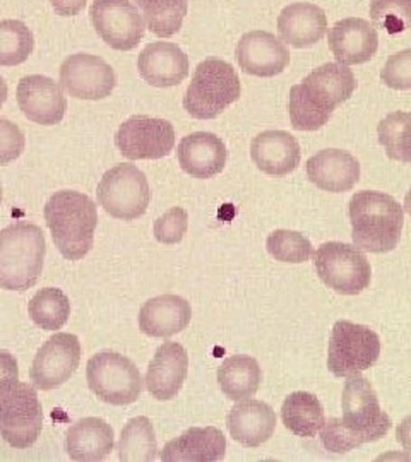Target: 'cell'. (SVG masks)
<instances>
[{
  "label": "cell",
  "mask_w": 411,
  "mask_h": 462,
  "mask_svg": "<svg viewBox=\"0 0 411 462\" xmlns=\"http://www.w3.org/2000/svg\"><path fill=\"white\" fill-rule=\"evenodd\" d=\"M382 83L393 89H411V50L406 49L391 55L380 70Z\"/></svg>",
  "instance_id": "cell-39"
},
{
  "label": "cell",
  "mask_w": 411,
  "mask_h": 462,
  "mask_svg": "<svg viewBox=\"0 0 411 462\" xmlns=\"http://www.w3.org/2000/svg\"><path fill=\"white\" fill-rule=\"evenodd\" d=\"M350 223L355 247L370 254H388L401 240L405 211L389 194L362 190L350 200Z\"/></svg>",
  "instance_id": "cell-4"
},
{
  "label": "cell",
  "mask_w": 411,
  "mask_h": 462,
  "mask_svg": "<svg viewBox=\"0 0 411 462\" xmlns=\"http://www.w3.org/2000/svg\"><path fill=\"white\" fill-rule=\"evenodd\" d=\"M411 116L408 112H393L380 120L378 127V143L386 149V154L401 163H410V134Z\"/></svg>",
  "instance_id": "cell-35"
},
{
  "label": "cell",
  "mask_w": 411,
  "mask_h": 462,
  "mask_svg": "<svg viewBox=\"0 0 411 462\" xmlns=\"http://www.w3.org/2000/svg\"><path fill=\"white\" fill-rule=\"evenodd\" d=\"M307 177L321 190L340 194L360 180L359 160L343 149H322L307 162Z\"/></svg>",
  "instance_id": "cell-20"
},
{
  "label": "cell",
  "mask_w": 411,
  "mask_h": 462,
  "mask_svg": "<svg viewBox=\"0 0 411 462\" xmlns=\"http://www.w3.org/2000/svg\"><path fill=\"white\" fill-rule=\"evenodd\" d=\"M227 454V439L214 427H192L170 440L160 452L163 462H216Z\"/></svg>",
  "instance_id": "cell-26"
},
{
  "label": "cell",
  "mask_w": 411,
  "mask_h": 462,
  "mask_svg": "<svg viewBox=\"0 0 411 462\" xmlns=\"http://www.w3.org/2000/svg\"><path fill=\"white\" fill-rule=\"evenodd\" d=\"M43 216L59 252L69 261H81L95 245L98 208L78 190H59L47 200Z\"/></svg>",
  "instance_id": "cell-3"
},
{
  "label": "cell",
  "mask_w": 411,
  "mask_h": 462,
  "mask_svg": "<svg viewBox=\"0 0 411 462\" xmlns=\"http://www.w3.org/2000/svg\"><path fill=\"white\" fill-rule=\"evenodd\" d=\"M0 206H2V183H0Z\"/></svg>",
  "instance_id": "cell-44"
},
{
  "label": "cell",
  "mask_w": 411,
  "mask_h": 462,
  "mask_svg": "<svg viewBox=\"0 0 411 462\" xmlns=\"http://www.w3.org/2000/svg\"><path fill=\"white\" fill-rule=\"evenodd\" d=\"M86 2L88 0H50L55 14L64 17L78 16L86 7Z\"/></svg>",
  "instance_id": "cell-42"
},
{
  "label": "cell",
  "mask_w": 411,
  "mask_h": 462,
  "mask_svg": "<svg viewBox=\"0 0 411 462\" xmlns=\"http://www.w3.org/2000/svg\"><path fill=\"white\" fill-rule=\"evenodd\" d=\"M380 337L376 330L350 320H338L329 339L328 368L334 377L360 375L378 364Z\"/></svg>",
  "instance_id": "cell-10"
},
{
  "label": "cell",
  "mask_w": 411,
  "mask_h": 462,
  "mask_svg": "<svg viewBox=\"0 0 411 462\" xmlns=\"http://www.w3.org/2000/svg\"><path fill=\"white\" fill-rule=\"evenodd\" d=\"M91 393L112 406H127L143 393V377L131 358L116 351H99L86 365Z\"/></svg>",
  "instance_id": "cell-8"
},
{
  "label": "cell",
  "mask_w": 411,
  "mask_h": 462,
  "mask_svg": "<svg viewBox=\"0 0 411 462\" xmlns=\"http://www.w3.org/2000/svg\"><path fill=\"white\" fill-rule=\"evenodd\" d=\"M370 19L386 33H403L410 28L411 0H370Z\"/></svg>",
  "instance_id": "cell-37"
},
{
  "label": "cell",
  "mask_w": 411,
  "mask_h": 462,
  "mask_svg": "<svg viewBox=\"0 0 411 462\" xmlns=\"http://www.w3.org/2000/svg\"><path fill=\"white\" fill-rule=\"evenodd\" d=\"M145 24L158 38H172L181 32L189 0H135Z\"/></svg>",
  "instance_id": "cell-32"
},
{
  "label": "cell",
  "mask_w": 411,
  "mask_h": 462,
  "mask_svg": "<svg viewBox=\"0 0 411 462\" xmlns=\"http://www.w3.org/2000/svg\"><path fill=\"white\" fill-rule=\"evenodd\" d=\"M114 446V429L101 418H82L67 430L66 452L72 461H105Z\"/></svg>",
  "instance_id": "cell-28"
},
{
  "label": "cell",
  "mask_w": 411,
  "mask_h": 462,
  "mask_svg": "<svg viewBox=\"0 0 411 462\" xmlns=\"http://www.w3.org/2000/svg\"><path fill=\"white\" fill-rule=\"evenodd\" d=\"M343 418H329L321 431L322 447L332 454H346L357 447L378 442L391 430V418L380 410L370 380L348 377L341 396Z\"/></svg>",
  "instance_id": "cell-1"
},
{
  "label": "cell",
  "mask_w": 411,
  "mask_h": 462,
  "mask_svg": "<svg viewBox=\"0 0 411 462\" xmlns=\"http://www.w3.org/2000/svg\"><path fill=\"white\" fill-rule=\"evenodd\" d=\"M240 69L256 78H275L290 64V51L278 36L269 32H248L235 50Z\"/></svg>",
  "instance_id": "cell-17"
},
{
  "label": "cell",
  "mask_w": 411,
  "mask_h": 462,
  "mask_svg": "<svg viewBox=\"0 0 411 462\" xmlns=\"http://www.w3.org/2000/svg\"><path fill=\"white\" fill-rule=\"evenodd\" d=\"M357 78L351 69L338 62L322 64L290 89L288 112L295 131L313 133L322 129L332 112L351 98Z\"/></svg>",
  "instance_id": "cell-2"
},
{
  "label": "cell",
  "mask_w": 411,
  "mask_h": 462,
  "mask_svg": "<svg viewBox=\"0 0 411 462\" xmlns=\"http://www.w3.org/2000/svg\"><path fill=\"white\" fill-rule=\"evenodd\" d=\"M250 158L266 175L285 177L300 165L302 151L292 134L266 131L252 139Z\"/></svg>",
  "instance_id": "cell-24"
},
{
  "label": "cell",
  "mask_w": 411,
  "mask_h": 462,
  "mask_svg": "<svg viewBox=\"0 0 411 462\" xmlns=\"http://www.w3.org/2000/svg\"><path fill=\"white\" fill-rule=\"evenodd\" d=\"M26 146L24 134L14 122L0 116V166L16 162Z\"/></svg>",
  "instance_id": "cell-40"
},
{
  "label": "cell",
  "mask_w": 411,
  "mask_h": 462,
  "mask_svg": "<svg viewBox=\"0 0 411 462\" xmlns=\"http://www.w3.org/2000/svg\"><path fill=\"white\" fill-rule=\"evenodd\" d=\"M116 144L120 154L131 162L162 160L173 151L175 129L164 118L132 116L118 127Z\"/></svg>",
  "instance_id": "cell-12"
},
{
  "label": "cell",
  "mask_w": 411,
  "mask_h": 462,
  "mask_svg": "<svg viewBox=\"0 0 411 462\" xmlns=\"http://www.w3.org/2000/svg\"><path fill=\"white\" fill-rule=\"evenodd\" d=\"M5 99H7V84H5V79L0 76V108L4 106Z\"/></svg>",
  "instance_id": "cell-43"
},
{
  "label": "cell",
  "mask_w": 411,
  "mask_h": 462,
  "mask_svg": "<svg viewBox=\"0 0 411 462\" xmlns=\"http://www.w3.org/2000/svg\"><path fill=\"white\" fill-rule=\"evenodd\" d=\"M229 151L225 143L213 133H194L182 137L177 160L185 173L199 180L220 175L227 165Z\"/></svg>",
  "instance_id": "cell-19"
},
{
  "label": "cell",
  "mask_w": 411,
  "mask_h": 462,
  "mask_svg": "<svg viewBox=\"0 0 411 462\" xmlns=\"http://www.w3.org/2000/svg\"><path fill=\"white\" fill-rule=\"evenodd\" d=\"M189 228V215L182 208H172L154 221V238L163 245L181 244Z\"/></svg>",
  "instance_id": "cell-38"
},
{
  "label": "cell",
  "mask_w": 411,
  "mask_h": 462,
  "mask_svg": "<svg viewBox=\"0 0 411 462\" xmlns=\"http://www.w3.org/2000/svg\"><path fill=\"white\" fill-rule=\"evenodd\" d=\"M189 374V356L179 343H163L156 349L146 372V389L158 401L179 396Z\"/></svg>",
  "instance_id": "cell-21"
},
{
  "label": "cell",
  "mask_w": 411,
  "mask_h": 462,
  "mask_svg": "<svg viewBox=\"0 0 411 462\" xmlns=\"http://www.w3.org/2000/svg\"><path fill=\"white\" fill-rule=\"evenodd\" d=\"M16 99L23 116L34 124L55 125L66 116L64 89L47 76H24L17 84Z\"/></svg>",
  "instance_id": "cell-16"
},
{
  "label": "cell",
  "mask_w": 411,
  "mask_h": 462,
  "mask_svg": "<svg viewBox=\"0 0 411 462\" xmlns=\"http://www.w3.org/2000/svg\"><path fill=\"white\" fill-rule=\"evenodd\" d=\"M28 312L38 328L43 330L62 329L70 315V301L62 290L43 288L30 300Z\"/></svg>",
  "instance_id": "cell-33"
},
{
  "label": "cell",
  "mask_w": 411,
  "mask_h": 462,
  "mask_svg": "<svg viewBox=\"0 0 411 462\" xmlns=\"http://www.w3.org/2000/svg\"><path fill=\"white\" fill-rule=\"evenodd\" d=\"M89 17L110 49L131 51L145 38V19L131 0H93Z\"/></svg>",
  "instance_id": "cell-13"
},
{
  "label": "cell",
  "mask_w": 411,
  "mask_h": 462,
  "mask_svg": "<svg viewBox=\"0 0 411 462\" xmlns=\"http://www.w3.org/2000/svg\"><path fill=\"white\" fill-rule=\"evenodd\" d=\"M313 267L328 288L348 297L360 295L372 280V267L362 250L343 242H326L317 248Z\"/></svg>",
  "instance_id": "cell-9"
},
{
  "label": "cell",
  "mask_w": 411,
  "mask_h": 462,
  "mask_svg": "<svg viewBox=\"0 0 411 462\" xmlns=\"http://www.w3.org/2000/svg\"><path fill=\"white\" fill-rule=\"evenodd\" d=\"M43 430V408L36 387L19 379L0 385V435L14 448H30Z\"/></svg>",
  "instance_id": "cell-7"
},
{
  "label": "cell",
  "mask_w": 411,
  "mask_h": 462,
  "mask_svg": "<svg viewBox=\"0 0 411 462\" xmlns=\"http://www.w3.org/2000/svg\"><path fill=\"white\" fill-rule=\"evenodd\" d=\"M285 427L296 437L313 439L324 425V408L311 393L298 391L285 399L281 406Z\"/></svg>",
  "instance_id": "cell-30"
},
{
  "label": "cell",
  "mask_w": 411,
  "mask_h": 462,
  "mask_svg": "<svg viewBox=\"0 0 411 462\" xmlns=\"http://www.w3.org/2000/svg\"><path fill=\"white\" fill-rule=\"evenodd\" d=\"M192 309L179 295H160L151 298L139 312V329L149 337H172L191 324Z\"/></svg>",
  "instance_id": "cell-27"
},
{
  "label": "cell",
  "mask_w": 411,
  "mask_h": 462,
  "mask_svg": "<svg viewBox=\"0 0 411 462\" xmlns=\"http://www.w3.org/2000/svg\"><path fill=\"white\" fill-rule=\"evenodd\" d=\"M231 439L248 448L266 444L276 430V413L263 401L247 399L233 406L227 418Z\"/></svg>",
  "instance_id": "cell-25"
},
{
  "label": "cell",
  "mask_w": 411,
  "mask_h": 462,
  "mask_svg": "<svg viewBox=\"0 0 411 462\" xmlns=\"http://www.w3.org/2000/svg\"><path fill=\"white\" fill-rule=\"evenodd\" d=\"M263 382V370L256 358L247 355L229 356L218 368L220 389L230 401L256 396Z\"/></svg>",
  "instance_id": "cell-29"
},
{
  "label": "cell",
  "mask_w": 411,
  "mask_h": 462,
  "mask_svg": "<svg viewBox=\"0 0 411 462\" xmlns=\"http://www.w3.org/2000/svg\"><path fill=\"white\" fill-rule=\"evenodd\" d=\"M328 32L324 9L311 2H295L286 5L278 17V33L285 45L294 49H309L319 43Z\"/></svg>",
  "instance_id": "cell-23"
},
{
  "label": "cell",
  "mask_w": 411,
  "mask_h": 462,
  "mask_svg": "<svg viewBox=\"0 0 411 462\" xmlns=\"http://www.w3.org/2000/svg\"><path fill=\"white\" fill-rule=\"evenodd\" d=\"M47 255L40 226L17 221L0 231V288L26 291L40 280Z\"/></svg>",
  "instance_id": "cell-5"
},
{
  "label": "cell",
  "mask_w": 411,
  "mask_h": 462,
  "mask_svg": "<svg viewBox=\"0 0 411 462\" xmlns=\"http://www.w3.org/2000/svg\"><path fill=\"white\" fill-rule=\"evenodd\" d=\"M13 379H19L16 356H13L5 349H0V385Z\"/></svg>",
  "instance_id": "cell-41"
},
{
  "label": "cell",
  "mask_w": 411,
  "mask_h": 462,
  "mask_svg": "<svg viewBox=\"0 0 411 462\" xmlns=\"http://www.w3.org/2000/svg\"><path fill=\"white\" fill-rule=\"evenodd\" d=\"M266 248L275 261L288 264H304L313 254L311 240L300 231H273L266 240Z\"/></svg>",
  "instance_id": "cell-36"
},
{
  "label": "cell",
  "mask_w": 411,
  "mask_h": 462,
  "mask_svg": "<svg viewBox=\"0 0 411 462\" xmlns=\"http://www.w3.org/2000/svg\"><path fill=\"white\" fill-rule=\"evenodd\" d=\"M97 199L107 215L124 221L137 219L151 202L148 179L135 165L114 166L99 180Z\"/></svg>",
  "instance_id": "cell-11"
},
{
  "label": "cell",
  "mask_w": 411,
  "mask_h": 462,
  "mask_svg": "<svg viewBox=\"0 0 411 462\" xmlns=\"http://www.w3.org/2000/svg\"><path fill=\"white\" fill-rule=\"evenodd\" d=\"M137 69L141 78L154 88H172L189 76V57L170 42H153L139 53Z\"/></svg>",
  "instance_id": "cell-22"
},
{
  "label": "cell",
  "mask_w": 411,
  "mask_h": 462,
  "mask_svg": "<svg viewBox=\"0 0 411 462\" xmlns=\"http://www.w3.org/2000/svg\"><path fill=\"white\" fill-rule=\"evenodd\" d=\"M81 343L78 336L57 332L36 351L30 379L36 389L51 391L74 375L81 362Z\"/></svg>",
  "instance_id": "cell-14"
},
{
  "label": "cell",
  "mask_w": 411,
  "mask_h": 462,
  "mask_svg": "<svg viewBox=\"0 0 411 462\" xmlns=\"http://www.w3.org/2000/svg\"><path fill=\"white\" fill-rule=\"evenodd\" d=\"M240 78L233 66L211 57L196 67L183 97V108L192 118L213 120L240 98Z\"/></svg>",
  "instance_id": "cell-6"
},
{
  "label": "cell",
  "mask_w": 411,
  "mask_h": 462,
  "mask_svg": "<svg viewBox=\"0 0 411 462\" xmlns=\"http://www.w3.org/2000/svg\"><path fill=\"white\" fill-rule=\"evenodd\" d=\"M33 50V32L23 21H0V67H14L26 62Z\"/></svg>",
  "instance_id": "cell-34"
},
{
  "label": "cell",
  "mask_w": 411,
  "mask_h": 462,
  "mask_svg": "<svg viewBox=\"0 0 411 462\" xmlns=\"http://www.w3.org/2000/svg\"><path fill=\"white\" fill-rule=\"evenodd\" d=\"M118 461L153 462L158 454V440L154 429L146 416L132 418L120 433Z\"/></svg>",
  "instance_id": "cell-31"
},
{
  "label": "cell",
  "mask_w": 411,
  "mask_h": 462,
  "mask_svg": "<svg viewBox=\"0 0 411 462\" xmlns=\"http://www.w3.org/2000/svg\"><path fill=\"white\" fill-rule=\"evenodd\" d=\"M328 43L338 64L360 66L378 53V30L367 19L346 17L329 30Z\"/></svg>",
  "instance_id": "cell-18"
},
{
  "label": "cell",
  "mask_w": 411,
  "mask_h": 462,
  "mask_svg": "<svg viewBox=\"0 0 411 462\" xmlns=\"http://www.w3.org/2000/svg\"><path fill=\"white\" fill-rule=\"evenodd\" d=\"M116 86V70L98 55L74 53L61 66V88L72 98H108Z\"/></svg>",
  "instance_id": "cell-15"
}]
</instances>
